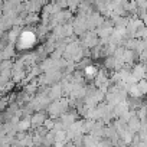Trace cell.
<instances>
[{"mask_svg": "<svg viewBox=\"0 0 147 147\" xmlns=\"http://www.w3.org/2000/svg\"><path fill=\"white\" fill-rule=\"evenodd\" d=\"M49 117L48 111L43 110V111H35L32 115H30V120H32V128H36L39 125H43L45 124V120Z\"/></svg>", "mask_w": 147, "mask_h": 147, "instance_id": "cell-1", "label": "cell"}, {"mask_svg": "<svg viewBox=\"0 0 147 147\" xmlns=\"http://www.w3.org/2000/svg\"><path fill=\"white\" fill-rule=\"evenodd\" d=\"M98 72H100V66L97 63H91L88 65L85 69H84V74H85V80H87V84L90 82H94V78L98 75Z\"/></svg>", "mask_w": 147, "mask_h": 147, "instance_id": "cell-2", "label": "cell"}, {"mask_svg": "<svg viewBox=\"0 0 147 147\" xmlns=\"http://www.w3.org/2000/svg\"><path fill=\"white\" fill-rule=\"evenodd\" d=\"M127 125H128V131H131L133 134H136V133H138L140 128H141V120H140L138 115L136 114V115H133V117L128 120Z\"/></svg>", "mask_w": 147, "mask_h": 147, "instance_id": "cell-3", "label": "cell"}, {"mask_svg": "<svg viewBox=\"0 0 147 147\" xmlns=\"http://www.w3.org/2000/svg\"><path fill=\"white\" fill-rule=\"evenodd\" d=\"M128 95H130V97H137V98H143V97H144V92H143V90L140 88L138 82H137V84H131V85L128 87Z\"/></svg>", "mask_w": 147, "mask_h": 147, "instance_id": "cell-4", "label": "cell"}, {"mask_svg": "<svg viewBox=\"0 0 147 147\" xmlns=\"http://www.w3.org/2000/svg\"><path fill=\"white\" fill-rule=\"evenodd\" d=\"M40 23V16L39 13H28V16L25 18V25H38Z\"/></svg>", "mask_w": 147, "mask_h": 147, "instance_id": "cell-5", "label": "cell"}, {"mask_svg": "<svg viewBox=\"0 0 147 147\" xmlns=\"http://www.w3.org/2000/svg\"><path fill=\"white\" fill-rule=\"evenodd\" d=\"M15 63V59H2V63H0V71L5 69H12Z\"/></svg>", "mask_w": 147, "mask_h": 147, "instance_id": "cell-6", "label": "cell"}, {"mask_svg": "<svg viewBox=\"0 0 147 147\" xmlns=\"http://www.w3.org/2000/svg\"><path fill=\"white\" fill-rule=\"evenodd\" d=\"M48 130H53V127H55V118H52V117H48L46 120H45V124H43Z\"/></svg>", "mask_w": 147, "mask_h": 147, "instance_id": "cell-7", "label": "cell"}, {"mask_svg": "<svg viewBox=\"0 0 147 147\" xmlns=\"http://www.w3.org/2000/svg\"><path fill=\"white\" fill-rule=\"evenodd\" d=\"M138 85H140V88L143 90V92H144V95H146V94H147V78L140 80V81H138Z\"/></svg>", "mask_w": 147, "mask_h": 147, "instance_id": "cell-8", "label": "cell"}, {"mask_svg": "<svg viewBox=\"0 0 147 147\" xmlns=\"http://www.w3.org/2000/svg\"><path fill=\"white\" fill-rule=\"evenodd\" d=\"M137 2V6L141 7V9H147V0H136Z\"/></svg>", "mask_w": 147, "mask_h": 147, "instance_id": "cell-9", "label": "cell"}, {"mask_svg": "<svg viewBox=\"0 0 147 147\" xmlns=\"http://www.w3.org/2000/svg\"><path fill=\"white\" fill-rule=\"evenodd\" d=\"M59 6L62 7V9H68L69 7V0H59Z\"/></svg>", "mask_w": 147, "mask_h": 147, "instance_id": "cell-10", "label": "cell"}, {"mask_svg": "<svg viewBox=\"0 0 147 147\" xmlns=\"http://www.w3.org/2000/svg\"><path fill=\"white\" fill-rule=\"evenodd\" d=\"M52 2H59V0H52Z\"/></svg>", "mask_w": 147, "mask_h": 147, "instance_id": "cell-11", "label": "cell"}]
</instances>
